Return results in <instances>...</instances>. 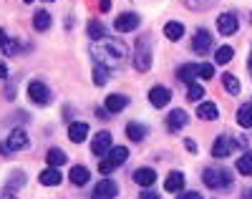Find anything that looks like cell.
Listing matches in <instances>:
<instances>
[{"label":"cell","instance_id":"cell-1","mask_svg":"<svg viewBox=\"0 0 252 199\" xmlns=\"http://www.w3.org/2000/svg\"><path fill=\"white\" fill-rule=\"evenodd\" d=\"M91 56H94L96 63H101V66H106L109 71H114V68H121V66L129 61V48L116 38H101V40H94Z\"/></svg>","mask_w":252,"mask_h":199},{"label":"cell","instance_id":"cell-2","mask_svg":"<svg viewBox=\"0 0 252 199\" xmlns=\"http://www.w3.org/2000/svg\"><path fill=\"white\" fill-rule=\"evenodd\" d=\"M202 182L209 187V189H229L232 184V174H229L227 169H220V166H209V169H204L202 171Z\"/></svg>","mask_w":252,"mask_h":199},{"label":"cell","instance_id":"cell-3","mask_svg":"<svg viewBox=\"0 0 252 199\" xmlns=\"http://www.w3.org/2000/svg\"><path fill=\"white\" fill-rule=\"evenodd\" d=\"M134 66H136V71H149L152 68V53H149V38H141L136 43V48H134Z\"/></svg>","mask_w":252,"mask_h":199},{"label":"cell","instance_id":"cell-4","mask_svg":"<svg viewBox=\"0 0 252 199\" xmlns=\"http://www.w3.org/2000/svg\"><path fill=\"white\" fill-rule=\"evenodd\" d=\"M28 96H31L33 103L46 106V103L51 101V88H48L43 81H31V83H28Z\"/></svg>","mask_w":252,"mask_h":199},{"label":"cell","instance_id":"cell-5","mask_svg":"<svg viewBox=\"0 0 252 199\" xmlns=\"http://www.w3.org/2000/svg\"><path fill=\"white\" fill-rule=\"evenodd\" d=\"M237 146V139H229V136H217L212 144V157L215 159H227L232 149Z\"/></svg>","mask_w":252,"mask_h":199},{"label":"cell","instance_id":"cell-6","mask_svg":"<svg viewBox=\"0 0 252 199\" xmlns=\"http://www.w3.org/2000/svg\"><path fill=\"white\" fill-rule=\"evenodd\" d=\"M237 28H240V20H237L235 13H222V15L217 18V31H220L222 35H235Z\"/></svg>","mask_w":252,"mask_h":199},{"label":"cell","instance_id":"cell-7","mask_svg":"<svg viewBox=\"0 0 252 199\" xmlns=\"http://www.w3.org/2000/svg\"><path fill=\"white\" fill-rule=\"evenodd\" d=\"M114 28L119 33H131L139 28V15L136 13H121L116 20H114Z\"/></svg>","mask_w":252,"mask_h":199},{"label":"cell","instance_id":"cell-8","mask_svg":"<svg viewBox=\"0 0 252 199\" xmlns=\"http://www.w3.org/2000/svg\"><path fill=\"white\" fill-rule=\"evenodd\" d=\"M119 194V187H116V182H111V179H101L96 187H94V194H91V199H114Z\"/></svg>","mask_w":252,"mask_h":199},{"label":"cell","instance_id":"cell-9","mask_svg":"<svg viewBox=\"0 0 252 199\" xmlns=\"http://www.w3.org/2000/svg\"><path fill=\"white\" fill-rule=\"evenodd\" d=\"M111 146H114V141H111V134H109V131H98V134L94 136L91 151L96 154V157H103V154L111 151Z\"/></svg>","mask_w":252,"mask_h":199},{"label":"cell","instance_id":"cell-10","mask_svg":"<svg viewBox=\"0 0 252 199\" xmlns=\"http://www.w3.org/2000/svg\"><path fill=\"white\" fill-rule=\"evenodd\" d=\"M8 149L10 151H23V149H28V144H31V139H28V134L23 129H13L10 134H8Z\"/></svg>","mask_w":252,"mask_h":199},{"label":"cell","instance_id":"cell-11","mask_svg":"<svg viewBox=\"0 0 252 199\" xmlns=\"http://www.w3.org/2000/svg\"><path fill=\"white\" fill-rule=\"evenodd\" d=\"M169 101H172V91H169V88H164V86H154L152 91H149V103H152L154 108H164Z\"/></svg>","mask_w":252,"mask_h":199},{"label":"cell","instance_id":"cell-12","mask_svg":"<svg viewBox=\"0 0 252 199\" xmlns=\"http://www.w3.org/2000/svg\"><path fill=\"white\" fill-rule=\"evenodd\" d=\"M187 124H189V116H187L184 108H174V111H169V116H166V129L169 131H182Z\"/></svg>","mask_w":252,"mask_h":199},{"label":"cell","instance_id":"cell-13","mask_svg":"<svg viewBox=\"0 0 252 199\" xmlns=\"http://www.w3.org/2000/svg\"><path fill=\"white\" fill-rule=\"evenodd\" d=\"M192 48H194V53H199V56H204L209 48H212V35H209V31H204V28H199L197 33H194V40H192Z\"/></svg>","mask_w":252,"mask_h":199},{"label":"cell","instance_id":"cell-14","mask_svg":"<svg viewBox=\"0 0 252 199\" xmlns=\"http://www.w3.org/2000/svg\"><path fill=\"white\" fill-rule=\"evenodd\" d=\"M86 136H89V124H86V121H73V124L68 126V139H71L73 144L86 141Z\"/></svg>","mask_w":252,"mask_h":199},{"label":"cell","instance_id":"cell-15","mask_svg":"<svg viewBox=\"0 0 252 199\" xmlns=\"http://www.w3.org/2000/svg\"><path fill=\"white\" fill-rule=\"evenodd\" d=\"M197 116H199L202 121H217L220 108L215 106V101H202V103L197 106Z\"/></svg>","mask_w":252,"mask_h":199},{"label":"cell","instance_id":"cell-16","mask_svg":"<svg viewBox=\"0 0 252 199\" xmlns=\"http://www.w3.org/2000/svg\"><path fill=\"white\" fill-rule=\"evenodd\" d=\"M134 182L139 184V187H154V182H157V171L154 169H149V166H144V169H136L134 171Z\"/></svg>","mask_w":252,"mask_h":199},{"label":"cell","instance_id":"cell-17","mask_svg":"<svg viewBox=\"0 0 252 199\" xmlns=\"http://www.w3.org/2000/svg\"><path fill=\"white\" fill-rule=\"evenodd\" d=\"M106 111H111V114H119V111H124L126 106H129V99H126L124 94H111V96H106Z\"/></svg>","mask_w":252,"mask_h":199},{"label":"cell","instance_id":"cell-18","mask_svg":"<svg viewBox=\"0 0 252 199\" xmlns=\"http://www.w3.org/2000/svg\"><path fill=\"white\" fill-rule=\"evenodd\" d=\"M197 76H199V66H194V63H184V66H179V71H177V78L184 81L187 86L194 83Z\"/></svg>","mask_w":252,"mask_h":199},{"label":"cell","instance_id":"cell-19","mask_svg":"<svg viewBox=\"0 0 252 199\" xmlns=\"http://www.w3.org/2000/svg\"><path fill=\"white\" fill-rule=\"evenodd\" d=\"M38 182L43 184V187H58V184H61V171H58V166H48L46 171H40Z\"/></svg>","mask_w":252,"mask_h":199},{"label":"cell","instance_id":"cell-20","mask_svg":"<svg viewBox=\"0 0 252 199\" xmlns=\"http://www.w3.org/2000/svg\"><path fill=\"white\" fill-rule=\"evenodd\" d=\"M166 192H182L184 189V174L182 171H169L166 174V182H164Z\"/></svg>","mask_w":252,"mask_h":199},{"label":"cell","instance_id":"cell-21","mask_svg":"<svg viewBox=\"0 0 252 199\" xmlns=\"http://www.w3.org/2000/svg\"><path fill=\"white\" fill-rule=\"evenodd\" d=\"M126 136H129L131 141H144L146 139V126L139 124V121H129L126 124Z\"/></svg>","mask_w":252,"mask_h":199},{"label":"cell","instance_id":"cell-22","mask_svg":"<svg viewBox=\"0 0 252 199\" xmlns=\"http://www.w3.org/2000/svg\"><path fill=\"white\" fill-rule=\"evenodd\" d=\"M222 86H224V91H227L229 96H240V91H242L240 78H237L235 73H224V76H222Z\"/></svg>","mask_w":252,"mask_h":199},{"label":"cell","instance_id":"cell-23","mask_svg":"<svg viewBox=\"0 0 252 199\" xmlns=\"http://www.w3.org/2000/svg\"><path fill=\"white\" fill-rule=\"evenodd\" d=\"M46 162H48V166H63L68 159H66V151L58 149V146H53V149H48V154H46Z\"/></svg>","mask_w":252,"mask_h":199},{"label":"cell","instance_id":"cell-24","mask_svg":"<svg viewBox=\"0 0 252 199\" xmlns=\"http://www.w3.org/2000/svg\"><path fill=\"white\" fill-rule=\"evenodd\" d=\"M68 179L76 184V187H83L89 179H91V174H89V169L86 166H73L71 169V174H68Z\"/></svg>","mask_w":252,"mask_h":199},{"label":"cell","instance_id":"cell-25","mask_svg":"<svg viewBox=\"0 0 252 199\" xmlns=\"http://www.w3.org/2000/svg\"><path fill=\"white\" fill-rule=\"evenodd\" d=\"M126 159H129V149H126V146H111V151H109V162H111L114 166H121Z\"/></svg>","mask_w":252,"mask_h":199},{"label":"cell","instance_id":"cell-26","mask_svg":"<svg viewBox=\"0 0 252 199\" xmlns=\"http://www.w3.org/2000/svg\"><path fill=\"white\" fill-rule=\"evenodd\" d=\"M51 20H53V18H51L46 10H35V15H33V28L43 33V31L51 28Z\"/></svg>","mask_w":252,"mask_h":199},{"label":"cell","instance_id":"cell-27","mask_svg":"<svg viewBox=\"0 0 252 199\" xmlns=\"http://www.w3.org/2000/svg\"><path fill=\"white\" fill-rule=\"evenodd\" d=\"M164 35L169 38V40H179L184 35V26L179 23V20H169V23L164 26Z\"/></svg>","mask_w":252,"mask_h":199},{"label":"cell","instance_id":"cell-28","mask_svg":"<svg viewBox=\"0 0 252 199\" xmlns=\"http://www.w3.org/2000/svg\"><path fill=\"white\" fill-rule=\"evenodd\" d=\"M237 124L242 129H252V103H242L237 111Z\"/></svg>","mask_w":252,"mask_h":199},{"label":"cell","instance_id":"cell-29","mask_svg":"<svg viewBox=\"0 0 252 199\" xmlns=\"http://www.w3.org/2000/svg\"><path fill=\"white\" fill-rule=\"evenodd\" d=\"M232 58H235V48L232 46H220L217 53H215V63H220V66H227Z\"/></svg>","mask_w":252,"mask_h":199},{"label":"cell","instance_id":"cell-30","mask_svg":"<svg viewBox=\"0 0 252 199\" xmlns=\"http://www.w3.org/2000/svg\"><path fill=\"white\" fill-rule=\"evenodd\" d=\"M109 76H111V71L106 68V66H101V63H94V83H96V86H106Z\"/></svg>","mask_w":252,"mask_h":199},{"label":"cell","instance_id":"cell-31","mask_svg":"<svg viewBox=\"0 0 252 199\" xmlns=\"http://www.w3.org/2000/svg\"><path fill=\"white\" fill-rule=\"evenodd\" d=\"M237 171L242 176H250L252 174V151H245L242 157L237 159Z\"/></svg>","mask_w":252,"mask_h":199},{"label":"cell","instance_id":"cell-32","mask_svg":"<svg viewBox=\"0 0 252 199\" xmlns=\"http://www.w3.org/2000/svg\"><path fill=\"white\" fill-rule=\"evenodd\" d=\"M86 31H89V35H91L94 40H101V38H106V28H103V26L98 23V20H91Z\"/></svg>","mask_w":252,"mask_h":199},{"label":"cell","instance_id":"cell-33","mask_svg":"<svg viewBox=\"0 0 252 199\" xmlns=\"http://www.w3.org/2000/svg\"><path fill=\"white\" fill-rule=\"evenodd\" d=\"M204 96V88L199 86V83H189V88H187V99L189 101H199Z\"/></svg>","mask_w":252,"mask_h":199},{"label":"cell","instance_id":"cell-34","mask_svg":"<svg viewBox=\"0 0 252 199\" xmlns=\"http://www.w3.org/2000/svg\"><path fill=\"white\" fill-rule=\"evenodd\" d=\"M23 182H26V174H23V171H13L8 187H10V189H18V187H23Z\"/></svg>","mask_w":252,"mask_h":199},{"label":"cell","instance_id":"cell-35","mask_svg":"<svg viewBox=\"0 0 252 199\" xmlns=\"http://www.w3.org/2000/svg\"><path fill=\"white\" fill-rule=\"evenodd\" d=\"M212 76H215V66H212V63H202V66H199V78L209 81Z\"/></svg>","mask_w":252,"mask_h":199},{"label":"cell","instance_id":"cell-36","mask_svg":"<svg viewBox=\"0 0 252 199\" xmlns=\"http://www.w3.org/2000/svg\"><path fill=\"white\" fill-rule=\"evenodd\" d=\"M3 53H5V56H15V53H18V43L8 38V40H5V46H3Z\"/></svg>","mask_w":252,"mask_h":199},{"label":"cell","instance_id":"cell-37","mask_svg":"<svg viewBox=\"0 0 252 199\" xmlns=\"http://www.w3.org/2000/svg\"><path fill=\"white\" fill-rule=\"evenodd\" d=\"M114 169H116V166H114V164H111L109 159H106V162H101V164H98V171H101V174H111Z\"/></svg>","mask_w":252,"mask_h":199},{"label":"cell","instance_id":"cell-38","mask_svg":"<svg viewBox=\"0 0 252 199\" xmlns=\"http://www.w3.org/2000/svg\"><path fill=\"white\" fill-rule=\"evenodd\" d=\"M184 149H187V151H192V154H197V151H199V146H197V141H194V139H184Z\"/></svg>","mask_w":252,"mask_h":199},{"label":"cell","instance_id":"cell-39","mask_svg":"<svg viewBox=\"0 0 252 199\" xmlns=\"http://www.w3.org/2000/svg\"><path fill=\"white\" fill-rule=\"evenodd\" d=\"M139 199H159V194H157L154 189H149V187H146V189L139 194Z\"/></svg>","mask_w":252,"mask_h":199},{"label":"cell","instance_id":"cell-40","mask_svg":"<svg viewBox=\"0 0 252 199\" xmlns=\"http://www.w3.org/2000/svg\"><path fill=\"white\" fill-rule=\"evenodd\" d=\"M179 199H204L199 192H184V194H179Z\"/></svg>","mask_w":252,"mask_h":199},{"label":"cell","instance_id":"cell-41","mask_svg":"<svg viewBox=\"0 0 252 199\" xmlns=\"http://www.w3.org/2000/svg\"><path fill=\"white\" fill-rule=\"evenodd\" d=\"M98 8H101V13H109L111 10V0H98Z\"/></svg>","mask_w":252,"mask_h":199},{"label":"cell","instance_id":"cell-42","mask_svg":"<svg viewBox=\"0 0 252 199\" xmlns=\"http://www.w3.org/2000/svg\"><path fill=\"white\" fill-rule=\"evenodd\" d=\"M5 78H8V66L0 61V81H5Z\"/></svg>","mask_w":252,"mask_h":199},{"label":"cell","instance_id":"cell-43","mask_svg":"<svg viewBox=\"0 0 252 199\" xmlns=\"http://www.w3.org/2000/svg\"><path fill=\"white\" fill-rule=\"evenodd\" d=\"M5 40H8V35H5V31H3V28H0V48L5 46Z\"/></svg>","mask_w":252,"mask_h":199},{"label":"cell","instance_id":"cell-44","mask_svg":"<svg viewBox=\"0 0 252 199\" xmlns=\"http://www.w3.org/2000/svg\"><path fill=\"white\" fill-rule=\"evenodd\" d=\"M0 199H15V194H10V192H0Z\"/></svg>","mask_w":252,"mask_h":199},{"label":"cell","instance_id":"cell-45","mask_svg":"<svg viewBox=\"0 0 252 199\" xmlns=\"http://www.w3.org/2000/svg\"><path fill=\"white\" fill-rule=\"evenodd\" d=\"M247 71H250V76H252V51H250V58H247Z\"/></svg>","mask_w":252,"mask_h":199},{"label":"cell","instance_id":"cell-46","mask_svg":"<svg viewBox=\"0 0 252 199\" xmlns=\"http://www.w3.org/2000/svg\"><path fill=\"white\" fill-rule=\"evenodd\" d=\"M23 3H33V0H23Z\"/></svg>","mask_w":252,"mask_h":199},{"label":"cell","instance_id":"cell-47","mask_svg":"<svg viewBox=\"0 0 252 199\" xmlns=\"http://www.w3.org/2000/svg\"><path fill=\"white\" fill-rule=\"evenodd\" d=\"M46 3H51V0H46Z\"/></svg>","mask_w":252,"mask_h":199}]
</instances>
